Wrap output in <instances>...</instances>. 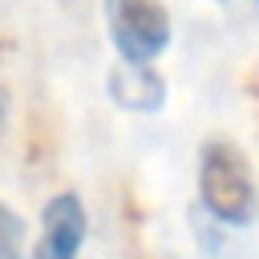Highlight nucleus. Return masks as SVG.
<instances>
[{
  "mask_svg": "<svg viewBox=\"0 0 259 259\" xmlns=\"http://www.w3.org/2000/svg\"><path fill=\"white\" fill-rule=\"evenodd\" d=\"M198 198L227 227H251L259 219V186H255L247 154L235 142L210 138L202 146V154H198Z\"/></svg>",
  "mask_w": 259,
  "mask_h": 259,
  "instance_id": "1",
  "label": "nucleus"
},
{
  "mask_svg": "<svg viewBox=\"0 0 259 259\" xmlns=\"http://www.w3.org/2000/svg\"><path fill=\"white\" fill-rule=\"evenodd\" d=\"M105 28L125 65H154L170 45L166 0H101Z\"/></svg>",
  "mask_w": 259,
  "mask_h": 259,
  "instance_id": "2",
  "label": "nucleus"
},
{
  "mask_svg": "<svg viewBox=\"0 0 259 259\" xmlns=\"http://www.w3.org/2000/svg\"><path fill=\"white\" fill-rule=\"evenodd\" d=\"M85 231H89L85 202L73 190L53 194L40 210V239L32 247V259H77L81 243H85Z\"/></svg>",
  "mask_w": 259,
  "mask_h": 259,
  "instance_id": "3",
  "label": "nucleus"
},
{
  "mask_svg": "<svg viewBox=\"0 0 259 259\" xmlns=\"http://www.w3.org/2000/svg\"><path fill=\"white\" fill-rule=\"evenodd\" d=\"M109 97L125 109H158L166 101V81L154 73V65H113L109 73Z\"/></svg>",
  "mask_w": 259,
  "mask_h": 259,
  "instance_id": "4",
  "label": "nucleus"
},
{
  "mask_svg": "<svg viewBox=\"0 0 259 259\" xmlns=\"http://www.w3.org/2000/svg\"><path fill=\"white\" fill-rule=\"evenodd\" d=\"M20 251H24V223L8 202H0V259H20Z\"/></svg>",
  "mask_w": 259,
  "mask_h": 259,
  "instance_id": "5",
  "label": "nucleus"
}]
</instances>
